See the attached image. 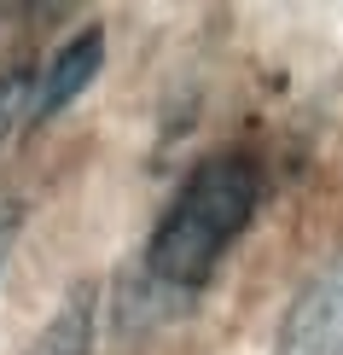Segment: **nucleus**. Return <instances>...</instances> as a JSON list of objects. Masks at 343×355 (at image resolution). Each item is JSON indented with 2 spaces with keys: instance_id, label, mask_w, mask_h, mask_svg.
<instances>
[{
  "instance_id": "nucleus-1",
  "label": "nucleus",
  "mask_w": 343,
  "mask_h": 355,
  "mask_svg": "<svg viewBox=\"0 0 343 355\" xmlns=\"http://www.w3.org/2000/svg\"><path fill=\"white\" fill-rule=\"evenodd\" d=\"M262 204V169L245 152H216L204 164H192V175L175 187L169 210L157 216L152 245H146V268L157 286L169 291H198L210 286V274L221 268V257L233 250V239L250 227Z\"/></svg>"
},
{
  "instance_id": "nucleus-2",
  "label": "nucleus",
  "mask_w": 343,
  "mask_h": 355,
  "mask_svg": "<svg viewBox=\"0 0 343 355\" xmlns=\"http://www.w3.org/2000/svg\"><path fill=\"white\" fill-rule=\"evenodd\" d=\"M274 355H343V257L291 297Z\"/></svg>"
},
{
  "instance_id": "nucleus-3",
  "label": "nucleus",
  "mask_w": 343,
  "mask_h": 355,
  "mask_svg": "<svg viewBox=\"0 0 343 355\" xmlns=\"http://www.w3.org/2000/svg\"><path fill=\"white\" fill-rule=\"evenodd\" d=\"M105 64V29H82L47 58V70H35V99H29V123H47L53 111H64Z\"/></svg>"
},
{
  "instance_id": "nucleus-4",
  "label": "nucleus",
  "mask_w": 343,
  "mask_h": 355,
  "mask_svg": "<svg viewBox=\"0 0 343 355\" xmlns=\"http://www.w3.org/2000/svg\"><path fill=\"white\" fill-rule=\"evenodd\" d=\"M24 355H94V286L87 279L58 303V315L35 332Z\"/></svg>"
},
{
  "instance_id": "nucleus-5",
  "label": "nucleus",
  "mask_w": 343,
  "mask_h": 355,
  "mask_svg": "<svg viewBox=\"0 0 343 355\" xmlns=\"http://www.w3.org/2000/svg\"><path fill=\"white\" fill-rule=\"evenodd\" d=\"M29 99H35V70H6L0 76V146L18 123H29Z\"/></svg>"
},
{
  "instance_id": "nucleus-6",
  "label": "nucleus",
  "mask_w": 343,
  "mask_h": 355,
  "mask_svg": "<svg viewBox=\"0 0 343 355\" xmlns=\"http://www.w3.org/2000/svg\"><path fill=\"white\" fill-rule=\"evenodd\" d=\"M12 227H18V204H0V262H6V245H12Z\"/></svg>"
},
{
  "instance_id": "nucleus-7",
  "label": "nucleus",
  "mask_w": 343,
  "mask_h": 355,
  "mask_svg": "<svg viewBox=\"0 0 343 355\" xmlns=\"http://www.w3.org/2000/svg\"><path fill=\"white\" fill-rule=\"evenodd\" d=\"M0 18H6V12H0Z\"/></svg>"
}]
</instances>
